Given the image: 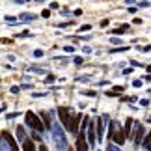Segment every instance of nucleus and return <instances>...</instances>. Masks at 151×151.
Instances as JSON below:
<instances>
[{
  "label": "nucleus",
  "mask_w": 151,
  "mask_h": 151,
  "mask_svg": "<svg viewBox=\"0 0 151 151\" xmlns=\"http://www.w3.org/2000/svg\"><path fill=\"white\" fill-rule=\"evenodd\" d=\"M50 129H52V140H54L56 149H60V151L67 149V140H65V134H63L62 127L58 125V123H54V125L50 127Z\"/></svg>",
  "instance_id": "f257e3e1"
},
{
  "label": "nucleus",
  "mask_w": 151,
  "mask_h": 151,
  "mask_svg": "<svg viewBox=\"0 0 151 151\" xmlns=\"http://www.w3.org/2000/svg\"><path fill=\"white\" fill-rule=\"evenodd\" d=\"M24 121H26V125L28 127H32L34 131H37V132H43L45 129H47V127L43 125V121L39 119V116L37 114H34L32 110H28V112L24 114Z\"/></svg>",
  "instance_id": "f03ea898"
},
{
  "label": "nucleus",
  "mask_w": 151,
  "mask_h": 151,
  "mask_svg": "<svg viewBox=\"0 0 151 151\" xmlns=\"http://www.w3.org/2000/svg\"><path fill=\"white\" fill-rule=\"evenodd\" d=\"M112 138V140L118 144V146H121V144L125 142V134H123V131H119V123L118 121H110V132H108V140Z\"/></svg>",
  "instance_id": "7ed1b4c3"
},
{
  "label": "nucleus",
  "mask_w": 151,
  "mask_h": 151,
  "mask_svg": "<svg viewBox=\"0 0 151 151\" xmlns=\"http://www.w3.org/2000/svg\"><path fill=\"white\" fill-rule=\"evenodd\" d=\"M58 114H60V121L63 123V127H67L69 121H71V118L75 116V112L71 108H67V106H60L58 108Z\"/></svg>",
  "instance_id": "20e7f679"
},
{
  "label": "nucleus",
  "mask_w": 151,
  "mask_h": 151,
  "mask_svg": "<svg viewBox=\"0 0 151 151\" xmlns=\"http://www.w3.org/2000/svg\"><path fill=\"white\" fill-rule=\"evenodd\" d=\"M108 119H110L108 116H103V118L95 119V129H97V140H101V138L104 136V123H110Z\"/></svg>",
  "instance_id": "39448f33"
},
{
  "label": "nucleus",
  "mask_w": 151,
  "mask_h": 151,
  "mask_svg": "<svg viewBox=\"0 0 151 151\" xmlns=\"http://www.w3.org/2000/svg\"><path fill=\"white\" fill-rule=\"evenodd\" d=\"M80 121H82V116H80V114H75L65 129H67L69 132H77V131H78V123H80Z\"/></svg>",
  "instance_id": "423d86ee"
},
{
  "label": "nucleus",
  "mask_w": 151,
  "mask_h": 151,
  "mask_svg": "<svg viewBox=\"0 0 151 151\" xmlns=\"http://www.w3.org/2000/svg\"><path fill=\"white\" fill-rule=\"evenodd\" d=\"M77 136H78L77 138V151H88L90 144L86 142V134H84V132H78Z\"/></svg>",
  "instance_id": "0eeeda50"
},
{
  "label": "nucleus",
  "mask_w": 151,
  "mask_h": 151,
  "mask_svg": "<svg viewBox=\"0 0 151 151\" xmlns=\"http://www.w3.org/2000/svg\"><path fill=\"white\" fill-rule=\"evenodd\" d=\"M144 142V127L140 123L134 125V144L136 146H140V144Z\"/></svg>",
  "instance_id": "6e6552de"
},
{
  "label": "nucleus",
  "mask_w": 151,
  "mask_h": 151,
  "mask_svg": "<svg viewBox=\"0 0 151 151\" xmlns=\"http://www.w3.org/2000/svg\"><path fill=\"white\" fill-rule=\"evenodd\" d=\"M2 138H4V140H6V142H8V144H9V147H11V151H19V146H17V142H15V138H13V136H11V134H9V132H8V131H4V132H2Z\"/></svg>",
  "instance_id": "1a4fd4ad"
},
{
  "label": "nucleus",
  "mask_w": 151,
  "mask_h": 151,
  "mask_svg": "<svg viewBox=\"0 0 151 151\" xmlns=\"http://www.w3.org/2000/svg\"><path fill=\"white\" fill-rule=\"evenodd\" d=\"M132 125H134V121H132L131 118H129V119H125V127H123V134H125L127 138H129V136H132V134H131V129H132Z\"/></svg>",
  "instance_id": "9d476101"
},
{
  "label": "nucleus",
  "mask_w": 151,
  "mask_h": 151,
  "mask_svg": "<svg viewBox=\"0 0 151 151\" xmlns=\"http://www.w3.org/2000/svg\"><path fill=\"white\" fill-rule=\"evenodd\" d=\"M39 118H41L43 125L47 127V129H50V127H52V123H50V116H49L47 112H41V114H39Z\"/></svg>",
  "instance_id": "9b49d317"
},
{
  "label": "nucleus",
  "mask_w": 151,
  "mask_h": 151,
  "mask_svg": "<svg viewBox=\"0 0 151 151\" xmlns=\"http://www.w3.org/2000/svg\"><path fill=\"white\" fill-rule=\"evenodd\" d=\"M22 151H36V147H34V142L28 140V138H24V140H22Z\"/></svg>",
  "instance_id": "f8f14e48"
},
{
  "label": "nucleus",
  "mask_w": 151,
  "mask_h": 151,
  "mask_svg": "<svg viewBox=\"0 0 151 151\" xmlns=\"http://www.w3.org/2000/svg\"><path fill=\"white\" fill-rule=\"evenodd\" d=\"M142 144H144V149H146V151H151V132L146 134V140H144Z\"/></svg>",
  "instance_id": "ddd939ff"
},
{
  "label": "nucleus",
  "mask_w": 151,
  "mask_h": 151,
  "mask_svg": "<svg viewBox=\"0 0 151 151\" xmlns=\"http://www.w3.org/2000/svg\"><path fill=\"white\" fill-rule=\"evenodd\" d=\"M17 138H19V140H24V138H26V134H24V127H22V125L17 127Z\"/></svg>",
  "instance_id": "4468645a"
},
{
  "label": "nucleus",
  "mask_w": 151,
  "mask_h": 151,
  "mask_svg": "<svg viewBox=\"0 0 151 151\" xmlns=\"http://www.w3.org/2000/svg\"><path fill=\"white\" fill-rule=\"evenodd\" d=\"M0 151H11V147H9V144L4 140V138H0Z\"/></svg>",
  "instance_id": "2eb2a0df"
},
{
  "label": "nucleus",
  "mask_w": 151,
  "mask_h": 151,
  "mask_svg": "<svg viewBox=\"0 0 151 151\" xmlns=\"http://www.w3.org/2000/svg\"><path fill=\"white\" fill-rule=\"evenodd\" d=\"M36 15H30V13H22V15H19V19L21 21H32Z\"/></svg>",
  "instance_id": "dca6fc26"
},
{
  "label": "nucleus",
  "mask_w": 151,
  "mask_h": 151,
  "mask_svg": "<svg viewBox=\"0 0 151 151\" xmlns=\"http://www.w3.org/2000/svg\"><path fill=\"white\" fill-rule=\"evenodd\" d=\"M73 62L77 63V65H80V63L84 62V58H82V56H75V58H73Z\"/></svg>",
  "instance_id": "f3484780"
},
{
  "label": "nucleus",
  "mask_w": 151,
  "mask_h": 151,
  "mask_svg": "<svg viewBox=\"0 0 151 151\" xmlns=\"http://www.w3.org/2000/svg\"><path fill=\"white\" fill-rule=\"evenodd\" d=\"M88 30H91V26H90V24H84V26H80L78 32H88Z\"/></svg>",
  "instance_id": "a211bd4d"
},
{
  "label": "nucleus",
  "mask_w": 151,
  "mask_h": 151,
  "mask_svg": "<svg viewBox=\"0 0 151 151\" xmlns=\"http://www.w3.org/2000/svg\"><path fill=\"white\" fill-rule=\"evenodd\" d=\"M106 149H108V151H119V147H118V146H112V144H108Z\"/></svg>",
  "instance_id": "6ab92c4d"
},
{
  "label": "nucleus",
  "mask_w": 151,
  "mask_h": 151,
  "mask_svg": "<svg viewBox=\"0 0 151 151\" xmlns=\"http://www.w3.org/2000/svg\"><path fill=\"white\" fill-rule=\"evenodd\" d=\"M34 56H36V58H41L43 56V50H34Z\"/></svg>",
  "instance_id": "aec40b11"
},
{
  "label": "nucleus",
  "mask_w": 151,
  "mask_h": 151,
  "mask_svg": "<svg viewBox=\"0 0 151 151\" xmlns=\"http://www.w3.org/2000/svg\"><path fill=\"white\" fill-rule=\"evenodd\" d=\"M45 82H47V84H50V82H54V77H52V75H49V77L45 78Z\"/></svg>",
  "instance_id": "412c9836"
},
{
  "label": "nucleus",
  "mask_w": 151,
  "mask_h": 151,
  "mask_svg": "<svg viewBox=\"0 0 151 151\" xmlns=\"http://www.w3.org/2000/svg\"><path fill=\"white\" fill-rule=\"evenodd\" d=\"M132 86H134V88H140V86H142V80H134Z\"/></svg>",
  "instance_id": "4be33fe9"
},
{
  "label": "nucleus",
  "mask_w": 151,
  "mask_h": 151,
  "mask_svg": "<svg viewBox=\"0 0 151 151\" xmlns=\"http://www.w3.org/2000/svg\"><path fill=\"white\" fill-rule=\"evenodd\" d=\"M121 91H123V88H121V86H116V88H114V93H121Z\"/></svg>",
  "instance_id": "5701e85b"
},
{
  "label": "nucleus",
  "mask_w": 151,
  "mask_h": 151,
  "mask_svg": "<svg viewBox=\"0 0 151 151\" xmlns=\"http://www.w3.org/2000/svg\"><path fill=\"white\" fill-rule=\"evenodd\" d=\"M50 15V11L49 9H43V13H41V17H49Z\"/></svg>",
  "instance_id": "b1692460"
},
{
  "label": "nucleus",
  "mask_w": 151,
  "mask_h": 151,
  "mask_svg": "<svg viewBox=\"0 0 151 151\" xmlns=\"http://www.w3.org/2000/svg\"><path fill=\"white\" fill-rule=\"evenodd\" d=\"M140 104H142V106H147L149 101H147V99H142V101H140Z\"/></svg>",
  "instance_id": "393cba45"
},
{
  "label": "nucleus",
  "mask_w": 151,
  "mask_h": 151,
  "mask_svg": "<svg viewBox=\"0 0 151 151\" xmlns=\"http://www.w3.org/2000/svg\"><path fill=\"white\" fill-rule=\"evenodd\" d=\"M39 151H47V147H45V146H41V147H39Z\"/></svg>",
  "instance_id": "a878e982"
}]
</instances>
